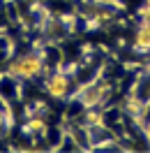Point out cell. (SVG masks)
I'll use <instances>...</instances> for the list:
<instances>
[{
  "instance_id": "3957f363",
  "label": "cell",
  "mask_w": 150,
  "mask_h": 153,
  "mask_svg": "<svg viewBox=\"0 0 150 153\" xmlns=\"http://www.w3.org/2000/svg\"><path fill=\"white\" fill-rule=\"evenodd\" d=\"M132 47L134 51H150V21H141V26L134 33Z\"/></svg>"
},
{
  "instance_id": "6da1fadb",
  "label": "cell",
  "mask_w": 150,
  "mask_h": 153,
  "mask_svg": "<svg viewBox=\"0 0 150 153\" xmlns=\"http://www.w3.org/2000/svg\"><path fill=\"white\" fill-rule=\"evenodd\" d=\"M42 70H44V60H42V56L39 53H35V51H26V53H21L14 63L10 65V72L16 79H37L39 74H42Z\"/></svg>"
},
{
  "instance_id": "7a4b0ae2",
  "label": "cell",
  "mask_w": 150,
  "mask_h": 153,
  "mask_svg": "<svg viewBox=\"0 0 150 153\" xmlns=\"http://www.w3.org/2000/svg\"><path fill=\"white\" fill-rule=\"evenodd\" d=\"M69 84H72V81H69V76H67L65 72H56V74L46 81V93H49L51 97L62 100V97L69 93V88H72Z\"/></svg>"
}]
</instances>
